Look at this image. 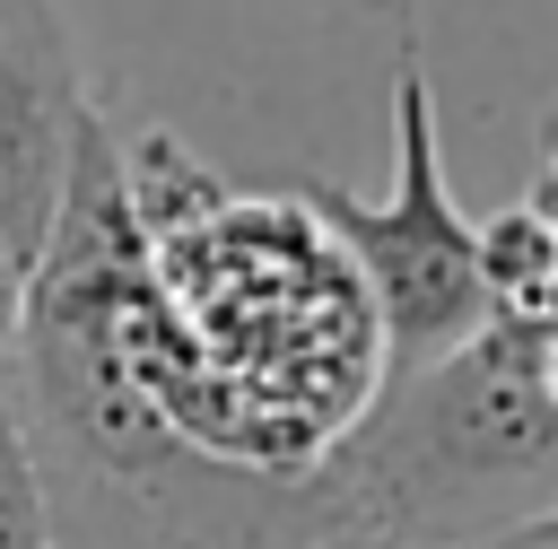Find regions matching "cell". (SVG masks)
<instances>
[{"label":"cell","mask_w":558,"mask_h":549,"mask_svg":"<svg viewBox=\"0 0 558 549\" xmlns=\"http://www.w3.org/2000/svg\"><path fill=\"white\" fill-rule=\"evenodd\" d=\"M314 549H384V540H366V532H331V540H314Z\"/></svg>","instance_id":"cell-11"},{"label":"cell","mask_w":558,"mask_h":549,"mask_svg":"<svg viewBox=\"0 0 558 549\" xmlns=\"http://www.w3.org/2000/svg\"><path fill=\"white\" fill-rule=\"evenodd\" d=\"M340 532L384 549H462L558 514V401L541 375V331L488 322L436 366L375 392L357 436L323 462Z\"/></svg>","instance_id":"cell-1"},{"label":"cell","mask_w":558,"mask_h":549,"mask_svg":"<svg viewBox=\"0 0 558 549\" xmlns=\"http://www.w3.org/2000/svg\"><path fill=\"white\" fill-rule=\"evenodd\" d=\"M0 549H52V488H44V444L26 427L9 349H0Z\"/></svg>","instance_id":"cell-5"},{"label":"cell","mask_w":558,"mask_h":549,"mask_svg":"<svg viewBox=\"0 0 558 549\" xmlns=\"http://www.w3.org/2000/svg\"><path fill=\"white\" fill-rule=\"evenodd\" d=\"M541 375H549V401H558V331L541 340Z\"/></svg>","instance_id":"cell-10"},{"label":"cell","mask_w":558,"mask_h":549,"mask_svg":"<svg viewBox=\"0 0 558 549\" xmlns=\"http://www.w3.org/2000/svg\"><path fill=\"white\" fill-rule=\"evenodd\" d=\"M349 9H357V17H384V26H401V17H410V0H349Z\"/></svg>","instance_id":"cell-9"},{"label":"cell","mask_w":558,"mask_h":549,"mask_svg":"<svg viewBox=\"0 0 558 549\" xmlns=\"http://www.w3.org/2000/svg\"><path fill=\"white\" fill-rule=\"evenodd\" d=\"M96 105L78 87V52L52 0H0V200L35 227L61 218L78 139Z\"/></svg>","instance_id":"cell-3"},{"label":"cell","mask_w":558,"mask_h":549,"mask_svg":"<svg viewBox=\"0 0 558 549\" xmlns=\"http://www.w3.org/2000/svg\"><path fill=\"white\" fill-rule=\"evenodd\" d=\"M331 235L349 244L366 305L384 322V383L410 366H436L471 331H488V288H480V227L462 218L445 183V139H436V87L401 52L392 70V183L384 200H349L331 183H305Z\"/></svg>","instance_id":"cell-2"},{"label":"cell","mask_w":558,"mask_h":549,"mask_svg":"<svg viewBox=\"0 0 558 549\" xmlns=\"http://www.w3.org/2000/svg\"><path fill=\"white\" fill-rule=\"evenodd\" d=\"M462 549H558V514H532V523L488 532V540H462Z\"/></svg>","instance_id":"cell-7"},{"label":"cell","mask_w":558,"mask_h":549,"mask_svg":"<svg viewBox=\"0 0 558 549\" xmlns=\"http://www.w3.org/2000/svg\"><path fill=\"white\" fill-rule=\"evenodd\" d=\"M480 288H488V322L514 331H558V209L549 200H506L497 218H480Z\"/></svg>","instance_id":"cell-4"},{"label":"cell","mask_w":558,"mask_h":549,"mask_svg":"<svg viewBox=\"0 0 558 549\" xmlns=\"http://www.w3.org/2000/svg\"><path fill=\"white\" fill-rule=\"evenodd\" d=\"M52 227H35L26 209L0 200V349L17 340V314H26V288H35V261H44Z\"/></svg>","instance_id":"cell-6"},{"label":"cell","mask_w":558,"mask_h":549,"mask_svg":"<svg viewBox=\"0 0 558 549\" xmlns=\"http://www.w3.org/2000/svg\"><path fill=\"white\" fill-rule=\"evenodd\" d=\"M532 200L558 209V105H549V122H541V174H532Z\"/></svg>","instance_id":"cell-8"}]
</instances>
